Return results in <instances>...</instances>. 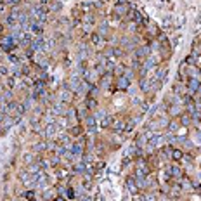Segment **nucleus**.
I'll use <instances>...</instances> for the list:
<instances>
[{"label": "nucleus", "mask_w": 201, "mask_h": 201, "mask_svg": "<svg viewBox=\"0 0 201 201\" xmlns=\"http://www.w3.org/2000/svg\"><path fill=\"white\" fill-rule=\"evenodd\" d=\"M127 186H128L130 192H137V186H135V177H130V179L127 180Z\"/></svg>", "instance_id": "nucleus-12"}, {"label": "nucleus", "mask_w": 201, "mask_h": 201, "mask_svg": "<svg viewBox=\"0 0 201 201\" xmlns=\"http://www.w3.org/2000/svg\"><path fill=\"white\" fill-rule=\"evenodd\" d=\"M80 127H75V130H71V134H75V135H78V134H80Z\"/></svg>", "instance_id": "nucleus-31"}, {"label": "nucleus", "mask_w": 201, "mask_h": 201, "mask_svg": "<svg viewBox=\"0 0 201 201\" xmlns=\"http://www.w3.org/2000/svg\"><path fill=\"white\" fill-rule=\"evenodd\" d=\"M0 4H4V0H0Z\"/></svg>", "instance_id": "nucleus-36"}, {"label": "nucleus", "mask_w": 201, "mask_h": 201, "mask_svg": "<svg viewBox=\"0 0 201 201\" xmlns=\"http://www.w3.org/2000/svg\"><path fill=\"white\" fill-rule=\"evenodd\" d=\"M116 87H118L120 90H128V87H130V80L125 78V76L121 75V76H118V80H116Z\"/></svg>", "instance_id": "nucleus-2"}, {"label": "nucleus", "mask_w": 201, "mask_h": 201, "mask_svg": "<svg viewBox=\"0 0 201 201\" xmlns=\"http://www.w3.org/2000/svg\"><path fill=\"white\" fill-rule=\"evenodd\" d=\"M172 158H173L175 161H180L182 158H184V153L179 151V149H172Z\"/></svg>", "instance_id": "nucleus-13"}, {"label": "nucleus", "mask_w": 201, "mask_h": 201, "mask_svg": "<svg viewBox=\"0 0 201 201\" xmlns=\"http://www.w3.org/2000/svg\"><path fill=\"white\" fill-rule=\"evenodd\" d=\"M170 114H172V116L182 114V108H180V106H172V108H170Z\"/></svg>", "instance_id": "nucleus-17"}, {"label": "nucleus", "mask_w": 201, "mask_h": 201, "mask_svg": "<svg viewBox=\"0 0 201 201\" xmlns=\"http://www.w3.org/2000/svg\"><path fill=\"white\" fill-rule=\"evenodd\" d=\"M111 125H113V128H114V130H116V132H121V130H125V123H123V121H121V120H116V121H113Z\"/></svg>", "instance_id": "nucleus-11"}, {"label": "nucleus", "mask_w": 201, "mask_h": 201, "mask_svg": "<svg viewBox=\"0 0 201 201\" xmlns=\"http://www.w3.org/2000/svg\"><path fill=\"white\" fill-rule=\"evenodd\" d=\"M16 45H18V43H16V40H14L12 37H4V38L0 40V49L5 50V52H10Z\"/></svg>", "instance_id": "nucleus-1"}, {"label": "nucleus", "mask_w": 201, "mask_h": 201, "mask_svg": "<svg viewBox=\"0 0 201 201\" xmlns=\"http://www.w3.org/2000/svg\"><path fill=\"white\" fill-rule=\"evenodd\" d=\"M170 175H172V177H180V175H182L180 168H179V167H172V168H170Z\"/></svg>", "instance_id": "nucleus-18"}, {"label": "nucleus", "mask_w": 201, "mask_h": 201, "mask_svg": "<svg viewBox=\"0 0 201 201\" xmlns=\"http://www.w3.org/2000/svg\"><path fill=\"white\" fill-rule=\"evenodd\" d=\"M168 130H170V132H177V123H175V121L168 125Z\"/></svg>", "instance_id": "nucleus-26"}, {"label": "nucleus", "mask_w": 201, "mask_h": 201, "mask_svg": "<svg viewBox=\"0 0 201 201\" xmlns=\"http://www.w3.org/2000/svg\"><path fill=\"white\" fill-rule=\"evenodd\" d=\"M66 194L71 198V196H75V191H73V189H68V191H66Z\"/></svg>", "instance_id": "nucleus-32"}, {"label": "nucleus", "mask_w": 201, "mask_h": 201, "mask_svg": "<svg viewBox=\"0 0 201 201\" xmlns=\"http://www.w3.org/2000/svg\"><path fill=\"white\" fill-rule=\"evenodd\" d=\"M33 160H35V158H33L31 154H26V158H24V161H26V163H30V161H33Z\"/></svg>", "instance_id": "nucleus-30"}, {"label": "nucleus", "mask_w": 201, "mask_h": 201, "mask_svg": "<svg viewBox=\"0 0 201 201\" xmlns=\"http://www.w3.org/2000/svg\"><path fill=\"white\" fill-rule=\"evenodd\" d=\"M54 134H56V127H54V125H49V127L45 128V135H47V137H52Z\"/></svg>", "instance_id": "nucleus-20"}, {"label": "nucleus", "mask_w": 201, "mask_h": 201, "mask_svg": "<svg viewBox=\"0 0 201 201\" xmlns=\"http://www.w3.org/2000/svg\"><path fill=\"white\" fill-rule=\"evenodd\" d=\"M70 151L75 156H80L81 153H83V144H81V142H73V146H71Z\"/></svg>", "instance_id": "nucleus-7"}, {"label": "nucleus", "mask_w": 201, "mask_h": 201, "mask_svg": "<svg viewBox=\"0 0 201 201\" xmlns=\"http://www.w3.org/2000/svg\"><path fill=\"white\" fill-rule=\"evenodd\" d=\"M57 163H59V156H54V158L50 160V165H52V167H56Z\"/></svg>", "instance_id": "nucleus-28"}, {"label": "nucleus", "mask_w": 201, "mask_h": 201, "mask_svg": "<svg viewBox=\"0 0 201 201\" xmlns=\"http://www.w3.org/2000/svg\"><path fill=\"white\" fill-rule=\"evenodd\" d=\"M200 85H201L200 78H189V90L191 92H196L198 89H200Z\"/></svg>", "instance_id": "nucleus-9"}, {"label": "nucleus", "mask_w": 201, "mask_h": 201, "mask_svg": "<svg viewBox=\"0 0 201 201\" xmlns=\"http://www.w3.org/2000/svg\"><path fill=\"white\" fill-rule=\"evenodd\" d=\"M92 42H94L95 45H100V43H102V37H100L99 33H94V35H92Z\"/></svg>", "instance_id": "nucleus-19"}, {"label": "nucleus", "mask_w": 201, "mask_h": 201, "mask_svg": "<svg viewBox=\"0 0 201 201\" xmlns=\"http://www.w3.org/2000/svg\"><path fill=\"white\" fill-rule=\"evenodd\" d=\"M99 120H100V127L102 128H108L111 123H113V118H111L109 114H106V113H102V116H99Z\"/></svg>", "instance_id": "nucleus-5"}, {"label": "nucleus", "mask_w": 201, "mask_h": 201, "mask_svg": "<svg viewBox=\"0 0 201 201\" xmlns=\"http://www.w3.org/2000/svg\"><path fill=\"white\" fill-rule=\"evenodd\" d=\"M10 5H16V4H19V0H9Z\"/></svg>", "instance_id": "nucleus-33"}, {"label": "nucleus", "mask_w": 201, "mask_h": 201, "mask_svg": "<svg viewBox=\"0 0 201 201\" xmlns=\"http://www.w3.org/2000/svg\"><path fill=\"white\" fill-rule=\"evenodd\" d=\"M135 54H137L139 59H146V57H149V54H151V47H147V45L139 47V49L135 50Z\"/></svg>", "instance_id": "nucleus-4"}, {"label": "nucleus", "mask_w": 201, "mask_h": 201, "mask_svg": "<svg viewBox=\"0 0 201 201\" xmlns=\"http://www.w3.org/2000/svg\"><path fill=\"white\" fill-rule=\"evenodd\" d=\"M95 106H97L95 99H94V97H87V100H85V108H89V109H94Z\"/></svg>", "instance_id": "nucleus-14"}, {"label": "nucleus", "mask_w": 201, "mask_h": 201, "mask_svg": "<svg viewBox=\"0 0 201 201\" xmlns=\"http://www.w3.org/2000/svg\"><path fill=\"white\" fill-rule=\"evenodd\" d=\"M61 100H62V102H71V100H73V90L64 89V90L61 92Z\"/></svg>", "instance_id": "nucleus-6"}, {"label": "nucleus", "mask_w": 201, "mask_h": 201, "mask_svg": "<svg viewBox=\"0 0 201 201\" xmlns=\"http://www.w3.org/2000/svg\"><path fill=\"white\" fill-rule=\"evenodd\" d=\"M19 201H23V200H19Z\"/></svg>", "instance_id": "nucleus-38"}, {"label": "nucleus", "mask_w": 201, "mask_h": 201, "mask_svg": "<svg viewBox=\"0 0 201 201\" xmlns=\"http://www.w3.org/2000/svg\"><path fill=\"white\" fill-rule=\"evenodd\" d=\"M134 123H135L134 120H132V121H128V123H125V130H127V132H130L132 128H134Z\"/></svg>", "instance_id": "nucleus-25"}, {"label": "nucleus", "mask_w": 201, "mask_h": 201, "mask_svg": "<svg viewBox=\"0 0 201 201\" xmlns=\"http://www.w3.org/2000/svg\"><path fill=\"white\" fill-rule=\"evenodd\" d=\"M139 85H141V90H144V92H147L149 90V81L146 80V78H141V81H139Z\"/></svg>", "instance_id": "nucleus-16"}, {"label": "nucleus", "mask_w": 201, "mask_h": 201, "mask_svg": "<svg viewBox=\"0 0 201 201\" xmlns=\"http://www.w3.org/2000/svg\"><path fill=\"white\" fill-rule=\"evenodd\" d=\"M200 76H201V71H200Z\"/></svg>", "instance_id": "nucleus-37"}, {"label": "nucleus", "mask_w": 201, "mask_h": 201, "mask_svg": "<svg viewBox=\"0 0 201 201\" xmlns=\"http://www.w3.org/2000/svg\"><path fill=\"white\" fill-rule=\"evenodd\" d=\"M87 94H89V97H94V99H95V97H97V94H99V87L90 85V89H89V92H87Z\"/></svg>", "instance_id": "nucleus-15"}, {"label": "nucleus", "mask_w": 201, "mask_h": 201, "mask_svg": "<svg viewBox=\"0 0 201 201\" xmlns=\"http://www.w3.org/2000/svg\"><path fill=\"white\" fill-rule=\"evenodd\" d=\"M43 196H45V200H47V201H52V200H54V198H52V196H54V191L43 192Z\"/></svg>", "instance_id": "nucleus-23"}, {"label": "nucleus", "mask_w": 201, "mask_h": 201, "mask_svg": "<svg viewBox=\"0 0 201 201\" xmlns=\"http://www.w3.org/2000/svg\"><path fill=\"white\" fill-rule=\"evenodd\" d=\"M111 80H113V78H111V73H104V75L100 76V87L108 89V87L111 85Z\"/></svg>", "instance_id": "nucleus-8"}, {"label": "nucleus", "mask_w": 201, "mask_h": 201, "mask_svg": "<svg viewBox=\"0 0 201 201\" xmlns=\"http://www.w3.org/2000/svg\"><path fill=\"white\" fill-rule=\"evenodd\" d=\"M54 201H64L62 198H54Z\"/></svg>", "instance_id": "nucleus-35"}, {"label": "nucleus", "mask_w": 201, "mask_h": 201, "mask_svg": "<svg viewBox=\"0 0 201 201\" xmlns=\"http://www.w3.org/2000/svg\"><path fill=\"white\" fill-rule=\"evenodd\" d=\"M191 121H192V118H191L189 113H182L180 114V123L182 125H191Z\"/></svg>", "instance_id": "nucleus-10"}, {"label": "nucleus", "mask_w": 201, "mask_h": 201, "mask_svg": "<svg viewBox=\"0 0 201 201\" xmlns=\"http://www.w3.org/2000/svg\"><path fill=\"white\" fill-rule=\"evenodd\" d=\"M24 198H28V200H33V198H35L33 191H31V192H26V194H24Z\"/></svg>", "instance_id": "nucleus-29"}, {"label": "nucleus", "mask_w": 201, "mask_h": 201, "mask_svg": "<svg viewBox=\"0 0 201 201\" xmlns=\"http://www.w3.org/2000/svg\"><path fill=\"white\" fill-rule=\"evenodd\" d=\"M196 94H198V95H201V85H200V89L196 90Z\"/></svg>", "instance_id": "nucleus-34"}, {"label": "nucleus", "mask_w": 201, "mask_h": 201, "mask_svg": "<svg viewBox=\"0 0 201 201\" xmlns=\"http://www.w3.org/2000/svg\"><path fill=\"white\" fill-rule=\"evenodd\" d=\"M83 170H85V165H83V163H78V165L75 167V172H78V173H81Z\"/></svg>", "instance_id": "nucleus-24"}, {"label": "nucleus", "mask_w": 201, "mask_h": 201, "mask_svg": "<svg viewBox=\"0 0 201 201\" xmlns=\"http://www.w3.org/2000/svg\"><path fill=\"white\" fill-rule=\"evenodd\" d=\"M54 111H56V114H59V116H66V113H68V108H66V102H56L54 104Z\"/></svg>", "instance_id": "nucleus-3"}, {"label": "nucleus", "mask_w": 201, "mask_h": 201, "mask_svg": "<svg viewBox=\"0 0 201 201\" xmlns=\"http://www.w3.org/2000/svg\"><path fill=\"white\" fill-rule=\"evenodd\" d=\"M127 12H128V9H123L121 5H118V7H114V14H118V16H127Z\"/></svg>", "instance_id": "nucleus-21"}, {"label": "nucleus", "mask_w": 201, "mask_h": 201, "mask_svg": "<svg viewBox=\"0 0 201 201\" xmlns=\"http://www.w3.org/2000/svg\"><path fill=\"white\" fill-rule=\"evenodd\" d=\"M4 99L7 100V102H10V100H12V94H10V92H5V94H4Z\"/></svg>", "instance_id": "nucleus-27"}, {"label": "nucleus", "mask_w": 201, "mask_h": 201, "mask_svg": "<svg viewBox=\"0 0 201 201\" xmlns=\"http://www.w3.org/2000/svg\"><path fill=\"white\" fill-rule=\"evenodd\" d=\"M186 62H187V64H198V59H196V56H194V54H191V56H187V57H186Z\"/></svg>", "instance_id": "nucleus-22"}]
</instances>
